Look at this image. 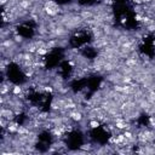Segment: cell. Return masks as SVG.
Instances as JSON below:
<instances>
[{"label": "cell", "mask_w": 155, "mask_h": 155, "mask_svg": "<svg viewBox=\"0 0 155 155\" xmlns=\"http://www.w3.org/2000/svg\"><path fill=\"white\" fill-rule=\"evenodd\" d=\"M17 33L22 38L29 39L35 34V25L33 22H23L17 27Z\"/></svg>", "instance_id": "cell-6"}, {"label": "cell", "mask_w": 155, "mask_h": 155, "mask_svg": "<svg viewBox=\"0 0 155 155\" xmlns=\"http://www.w3.org/2000/svg\"><path fill=\"white\" fill-rule=\"evenodd\" d=\"M140 48H142V52L144 54L151 57L155 53V38L154 36H147V38H144Z\"/></svg>", "instance_id": "cell-7"}, {"label": "cell", "mask_w": 155, "mask_h": 155, "mask_svg": "<svg viewBox=\"0 0 155 155\" xmlns=\"http://www.w3.org/2000/svg\"><path fill=\"white\" fill-rule=\"evenodd\" d=\"M64 143L70 149L80 148L84 144V134L80 131H78V130L69 131L67 133V136L64 137Z\"/></svg>", "instance_id": "cell-5"}, {"label": "cell", "mask_w": 155, "mask_h": 155, "mask_svg": "<svg viewBox=\"0 0 155 155\" xmlns=\"http://www.w3.org/2000/svg\"><path fill=\"white\" fill-rule=\"evenodd\" d=\"M90 134H91L90 137H91L96 143H98V144H105V143H108V140H109V138H110V132H109V130H108L107 127L99 126V125L93 126Z\"/></svg>", "instance_id": "cell-4"}, {"label": "cell", "mask_w": 155, "mask_h": 155, "mask_svg": "<svg viewBox=\"0 0 155 155\" xmlns=\"http://www.w3.org/2000/svg\"><path fill=\"white\" fill-rule=\"evenodd\" d=\"M90 41H91V33L88 30H78L69 39L70 46H73L75 48H82V47L87 46L90 44Z\"/></svg>", "instance_id": "cell-3"}, {"label": "cell", "mask_w": 155, "mask_h": 155, "mask_svg": "<svg viewBox=\"0 0 155 155\" xmlns=\"http://www.w3.org/2000/svg\"><path fill=\"white\" fill-rule=\"evenodd\" d=\"M6 76L8 79V81L12 82V84H15V85H23L27 81L25 73L16 63L8 64V67L6 68Z\"/></svg>", "instance_id": "cell-1"}, {"label": "cell", "mask_w": 155, "mask_h": 155, "mask_svg": "<svg viewBox=\"0 0 155 155\" xmlns=\"http://www.w3.org/2000/svg\"><path fill=\"white\" fill-rule=\"evenodd\" d=\"M44 61V65L47 69H53V68H58L59 64L63 62V52L61 48H53L50 50L42 58Z\"/></svg>", "instance_id": "cell-2"}, {"label": "cell", "mask_w": 155, "mask_h": 155, "mask_svg": "<svg viewBox=\"0 0 155 155\" xmlns=\"http://www.w3.org/2000/svg\"><path fill=\"white\" fill-rule=\"evenodd\" d=\"M58 5H65V4H69V2H71L73 0H54Z\"/></svg>", "instance_id": "cell-9"}, {"label": "cell", "mask_w": 155, "mask_h": 155, "mask_svg": "<svg viewBox=\"0 0 155 155\" xmlns=\"http://www.w3.org/2000/svg\"><path fill=\"white\" fill-rule=\"evenodd\" d=\"M94 2H96V0H80V4H82V5H92Z\"/></svg>", "instance_id": "cell-8"}]
</instances>
